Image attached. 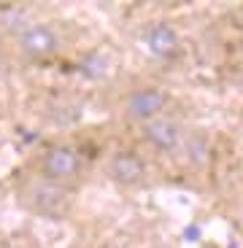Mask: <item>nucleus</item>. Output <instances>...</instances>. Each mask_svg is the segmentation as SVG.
<instances>
[{
    "label": "nucleus",
    "instance_id": "nucleus-1",
    "mask_svg": "<svg viewBox=\"0 0 243 248\" xmlns=\"http://www.w3.org/2000/svg\"><path fill=\"white\" fill-rule=\"evenodd\" d=\"M76 192L70 186L54 184L49 178L41 175H22L16 181V202L22 211H27L30 216L46 218V221H65L76 208Z\"/></svg>",
    "mask_w": 243,
    "mask_h": 248
},
{
    "label": "nucleus",
    "instance_id": "nucleus-2",
    "mask_svg": "<svg viewBox=\"0 0 243 248\" xmlns=\"http://www.w3.org/2000/svg\"><path fill=\"white\" fill-rule=\"evenodd\" d=\"M35 175L79 189V184L84 181V156L73 143H49L35 159Z\"/></svg>",
    "mask_w": 243,
    "mask_h": 248
},
{
    "label": "nucleus",
    "instance_id": "nucleus-3",
    "mask_svg": "<svg viewBox=\"0 0 243 248\" xmlns=\"http://www.w3.org/2000/svg\"><path fill=\"white\" fill-rule=\"evenodd\" d=\"M170 111V89L157 81H141L122 97V116L135 127L154 122Z\"/></svg>",
    "mask_w": 243,
    "mask_h": 248
},
{
    "label": "nucleus",
    "instance_id": "nucleus-4",
    "mask_svg": "<svg viewBox=\"0 0 243 248\" xmlns=\"http://www.w3.org/2000/svg\"><path fill=\"white\" fill-rule=\"evenodd\" d=\"M106 175L108 181L127 189V192H138L151 184V165L146 159L144 151L138 149H116L106 162Z\"/></svg>",
    "mask_w": 243,
    "mask_h": 248
},
{
    "label": "nucleus",
    "instance_id": "nucleus-5",
    "mask_svg": "<svg viewBox=\"0 0 243 248\" xmlns=\"http://www.w3.org/2000/svg\"><path fill=\"white\" fill-rule=\"evenodd\" d=\"M138 132H141V143H144L149 151L160 154V156L181 154L184 140H187V135H189L187 124L170 111L165 113V116L154 119V122L144 124V127H138Z\"/></svg>",
    "mask_w": 243,
    "mask_h": 248
},
{
    "label": "nucleus",
    "instance_id": "nucleus-6",
    "mask_svg": "<svg viewBox=\"0 0 243 248\" xmlns=\"http://www.w3.org/2000/svg\"><path fill=\"white\" fill-rule=\"evenodd\" d=\"M141 46L149 57L160 62H173L176 57L184 51V41L181 32L173 22L168 19H151L141 27Z\"/></svg>",
    "mask_w": 243,
    "mask_h": 248
},
{
    "label": "nucleus",
    "instance_id": "nucleus-7",
    "mask_svg": "<svg viewBox=\"0 0 243 248\" xmlns=\"http://www.w3.org/2000/svg\"><path fill=\"white\" fill-rule=\"evenodd\" d=\"M16 49L22 57H27L32 62H46V60L60 54L63 41H60V35H57V30L51 25L35 22V25H27L25 30L19 32Z\"/></svg>",
    "mask_w": 243,
    "mask_h": 248
},
{
    "label": "nucleus",
    "instance_id": "nucleus-8",
    "mask_svg": "<svg viewBox=\"0 0 243 248\" xmlns=\"http://www.w3.org/2000/svg\"><path fill=\"white\" fill-rule=\"evenodd\" d=\"M238 221H241V230H243V211H241V216H238Z\"/></svg>",
    "mask_w": 243,
    "mask_h": 248
}]
</instances>
